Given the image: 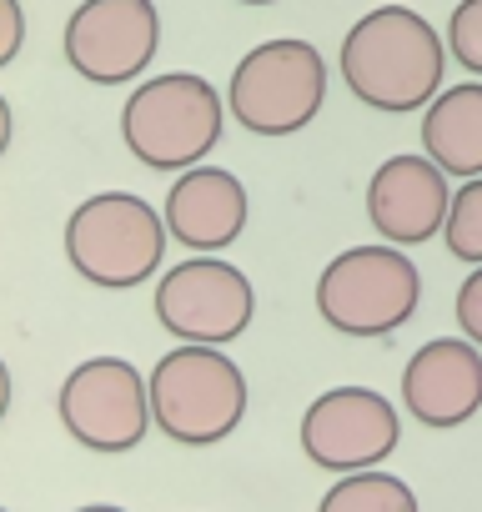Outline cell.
Masks as SVG:
<instances>
[{
  "instance_id": "6da1fadb",
  "label": "cell",
  "mask_w": 482,
  "mask_h": 512,
  "mask_svg": "<svg viewBox=\"0 0 482 512\" xmlns=\"http://www.w3.org/2000/svg\"><path fill=\"white\" fill-rule=\"evenodd\" d=\"M447 56L452 51L442 46L432 21L407 6H377L342 41V81L362 106L407 116L437 101Z\"/></svg>"
},
{
  "instance_id": "7a4b0ae2",
  "label": "cell",
  "mask_w": 482,
  "mask_h": 512,
  "mask_svg": "<svg viewBox=\"0 0 482 512\" xmlns=\"http://www.w3.org/2000/svg\"><path fill=\"white\" fill-rule=\"evenodd\" d=\"M146 387H151V422L181 447L226 442L247 417V377L216 347L181 342L151 367Z\"/></svg>"
},
{
  "instance_id": "3957f363",
  "label": "cell",
  "mask_w": 482,
  "mask_h": 512,
  "mask_svg": "<svg viewBox=\"0 0 482 512\" xmlns=\"http://www.w3.org/2000/svg\"><path fill=\"white\" fill-rule=\"evenodd\" d=\"M166 236V216L151 201L131 191H101L66 216V262L81 282L126 292L156 277Z\"/></svg>"
},
{
  "instance_id": "277c9868",
  "label": "cell",
  "mask_w": 482,
  "mask_h": 512,
  "mask_svg": "<svg viewBox=\"0 0 482 512\" xmlns=\"http://www.w3.org/2000/svg\"><path fill=\"white\" fill-rule=\"evenodd\" d=\"M121 141L151 171H191L221 141V96L191 71L141 81L121 111Z\"/></svg>"
},
{
  "instance_id": "5b68a950",
  "label": "cell",
  "mask_w": 482,
  "mask_h": 512,
  "mask_svg": "<svg viewBox=\"0 0 482 512\" xmlns=\"http://www.w3.org/2000/svg\"><path fill=\"white\" fill-rule=\"evenodd\" d=\"M422 297V277L402 246H347L317 277V312L342 337L397 332Z\"/></svg>"
},
{
  "instance_id": "8992f818",
  "label": "cell",
  "mask_w": 482,
  "mask_h": 512,
  "mask_svg": "<svg viewBox=\"0 0 482 512\" xmlns=\"http://www.w3.org/2000/svg\"><path fill=\"white\" fill-rule=\"evenodd\" d=\"M327 101V61L312 41H262L231 71L226 106L252 136H292Z\"/></svg>"
},
{
  "instance_id": "52a82bcc",
  "label": "cell",
  "mask_w": 482,
  "mask_h": 512,
  "mask_svg": "<svg viewBox=\"0 0 482 512\" xmlns=\"http://www.w3.org/2000/svg\"><path fill=\"white\" fill-rule=\"evenodd\" d=\"M252 312H257L252 282L221 256H191L156 282V322L196 347L236 342L252 327Z\"/></svg>"
},
{
  "instance_id": "ba28073f",
  "label": "cell",
  "mask_w": 482,
  "mask_h": 512,
  "mask_svg": "<svg viewBox=\"0 0 482 512\" xmlns=\"http://www.w3.org/2000/svg\"><path fill=\"white\" fill-rule=\"evenodd\" d=\"M61 422L91 452H131L151 427V387L126 357H91L61 382Z\"/></svg>"
},
{
  "instance_id": "9c48e42d",
  "label": "cell",
  "mask_w": 482,
  "mask_h": 512,
  "mask_svg": "<svg viewBox=\"0 0 482 512\" xmlns=\"http://www.w3.org/2000/svg\"><path fill=\"white\" fill-rule=\"evenodd\" d=\"M161 46L151 0H81L66 21V61L91 86L136 81Z\"/></svg>"
},
{
  "instance_id": "30bf717a",
  "label": "cell",
  "mask_w": 482,
  "mask_h": 512,
  "mask_svg": "<svg viewBox=\"0 0 482 512\" xmlns=\"http://www.w3.org/2000/svg\"><path fill=\"white\" fill-rule=\"evenodd\" d=\"M397 407L372 387H332L302 417V452L327 472H367L397 452Z\"/></svg>"
},
{
  "instance_id": "8fae6325",
  "label": "cell",
  "mask_w": 482,
  "mask_h": 512,
  "mask_svg": "<svg viewBox=\"0 0 482 512\" xmlns=\"http://www.w3.org/2000/svg\"><path fill=\"white\" fill-rule=\"evenodd\" d=\"M452 191L432 156H392L367 181V221L387 246H422L447 226Z\"/></svg>"
},
{
  "instance_id": "7c38bea8",
  "label": "cell",
  "mask_w": 482,
  "mask_h": 512,
  "mask_svg": "<svg viewBox=\"0 0 482 512\" xmlns=\"http://www.w3.org/2000/svg\"><path fill=\"white\" fill-rule=\"evenodd\" d=\"M402 407L422 427H462L482 412V347L467 337H437L402 367Z\"/></svg>"
},
{
  "instance_id": "4fadbf2b",
  "label": "cell",
  "mask_w": 482,
  "mask_h": 512,
  "mask_svg": "<svg viewBox=\"0 0 482 512\" xmlns=\"http://www.w3.org/2000/svg\"><path fill=\"white\" fill-rule=\"evenodd\" d=\"M166 231L191 251H221L247 226V186L221 166H191L166 191Z\"/></svg>"
},
{
  "instance_id": "5bb4252c",
  "label": "cell",
  "mask_w": 482,
  "mask_h": 512,
  "mask_svg": "<svg viewBox=\"0 0 482 512\" xmlns=\"http://www.w3.org/2000/svg\"><path fill=\"white\" fill-rule=\"evenodd\" d=\"M422 146L447 176H482V81L437 91L422 111Z\"/></svg>"
},
{
  "instance_id": "9a60e30c",
  "label": "cell",
  "mask_w": 482,
  "mask_h": 512,
  "mask_svg": "<svg viewBox=\"0 0 482 512\" xmlns=\"http://www.w3.org/2000/svg\"><path fill=\"white\" fill-rule=\"evenodd\" d=\"M317 512H417V492L392 472H347L322 492Z\"/></svg>"
},
{
  "instance_id": "2e32d148",
  "label": "cell",
  "mask_w": 482,
  "mask_h": 512,
  "mask_svg": "<svg viewBox=\"0 0 482 512\" xmlns=\"http://www.w3.org/2000/svg\"><path fill=\"white\" fill-rule=\"evenodd\" d=\"M442 241L457 262L482 267V176H472L462 191H452V211L442 226Z\"/></svg>"
},
{
  "instance_id": "e0dca14e",
  "label": "cell",
  "mask_w": 482,
  "mask_h": 512,
  "mask_svg": "<svg viewBox=\"0 0 482 512\" xmlns=\"http://www.w3.org/2000/svg\"><path fill=\"white\" fill-rule=\"evenodd\" d=\"M447 51L457 66L482 76V0H457V11L447 21Z\"/></svg>"
},
{
  "instance_id": "ac0fdd59",
  "label": "cell",
  "mask_w": 482,
  "mask_h": 512,
  "mask_svg": "<svg viewBox=\"0 0 482 512\" xmlns=\"http://www.w3.org/2000/svg\"><path fill=\"white\" fill-rule=\"evenodd\" d=\"M457 327H462V337H467V342H477V347H482V267L457 287Z\"/></svg>"
},
{
  "instance_id": "d6986e66",
  "label": "cell",
  "mask_w": 482,
  "mask_h": 512,
  "mask_svg": "<svg viewBox=\"0 0 482 512\" xmlns=\"http://www.w3.org/2000/svg\"><path fill=\"white\" fill-rule=\"evenodd\" d=\"M26 41V11L21 0H0V66H11Z\"/></svg>"
},
{
  "instance_id": "ffe728a7",
  "label": "cell",
  "mask_w": 482,
  "mask_h": 512,
  "mask_svg": "<svg viewBox=\"0 0 482 512\" xmlns=\"http://www.w3.org/2000/svg\"><path fill=\"white\" fill-rule=\"evenodd\" d=\"M6 412H11V367L0 362V422H6Z\"/></svg>"
},
{
  "instance_id": "44dd1931",
  "label": "cell",
  "mask_w": 482,
  "mask_h": 512,
  "mask_svg": "<svg viewBox=\"0 0 482 512\" xmlns=\"http://www.w3.org/2000/svg\"><path fill=\"white\" fill-rule=\"evenodd\" d=\"M6 146H11V106L0 96V156H6Z\"/></svg>"
},
{
  "instance_id": "7402d4cb",
  "label": "cell",
  "mask_w": 482,
  "mask_h": 512,
  "mask_svg": "<svg viewBox=\"0 0 482 512\" xmlns=\"http://www.w3.org/2000/svg\"><path fill=\"white\" fill-rule=\"evenodd\" d=\"M76 512H126V507H116V502H86V507H76Z\"/></svg>"
},
{
  "instance_id": "603a6c76",
  "label": "cell",
  "mask_w": 482,
  "mask_h": 512,
  "mask_svg": "<svg viewBox=\"0 0 482 512\" xmlns=\"http://www.w3.org/2000/svg\"><path fill=\"white\" fill-rule=\"evenodd\" d=\"M241 6H272V0H241Z\"/></svg>"
},
{
  "instance_id": "cb8c5ba5",
  "label": "cell",
  "mask_w": 482,
  "mask_h": 512,
  "mask_svg": "<svg viewBox=\"0 0 482 512\" xmlns=\"http://www.w3.org/2000/svg\"><path fill=\"white\" fill-rule=\"evenodd\" d=\"M0 512H6V507H0Z\"/></svg>"
}]
</instances>
